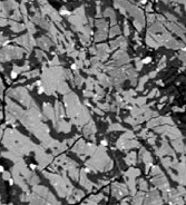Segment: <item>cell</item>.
<instances>
[{
	"mask_svg": "<svg viewBox=\"0 0 186 205\" xmlns=\"http://www.w3.org/2000/svg\"><path fill=\"white\" fill-rule=\"evenodd\" d=\"M30 167H31V169H35V168H36V166H35V165H32V164L30 165Z\"/></svg>",
	"mask_w": 186,
	"mask_h": 205,
	"instance_id": "3957f363",
	"label": "cell"
},
{
	"mask_svg": "<svg viewBox=\"0 0 186 205\" xmlns=\"http://www.w3.org/2000/svg\"><path fill=\"white\" fill-rule=\"evenodd\" d=\"M11 77H12V78L17 77V74H16V72H12V74H11Z\"/></svg>",
	"mask_w": 186,
	"mask_h": 205,
	"instance_id": "7a4b0ae2",
	"label": "cell"
},
{
	"mask_svg": "<svg viewBox=\"0 0 186 205\" xmlns=\"http://www.w3.org/2000/svg\"><path fill=\"white\" fill-rule=\"evenodd\" d=\"M185 50H186V48H185Z\"/></svg>",
	"mask_w": 186,
	"mask_h": 205,
	"instance_id": "277c9868",
	"label": "cell"
},
{
	"mask_svg": "<svg viewBox=\"0 0 186 205\" xmlns=\"http://www.w3.org/2000/svg\"><path fill=\"white\" fill-rule=\"evenodd\" d=\"M3 172H5V169H3V166H1V165H0V173H3Z\"/></svg>",
	"mask_w": 186,
	"mask_h": 205,
	"instance_id": "6da1fadb",
	"label": "cell"
}]
</instances>
